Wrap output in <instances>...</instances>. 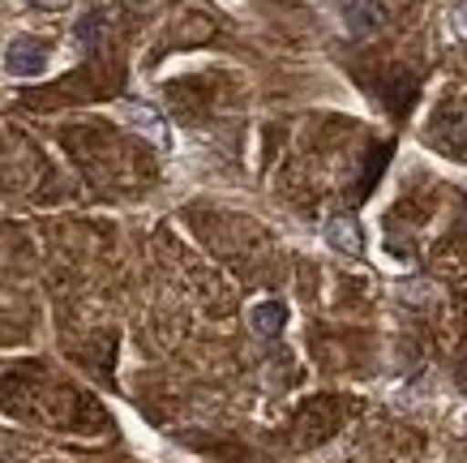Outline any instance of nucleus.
I'll return each mask as SVG.
<instances>
[{
	"instance_id": "obj_3",
	"label": "nucleus",
	"mask_w": 467,
	"mask_h": 463,
	"mask_svg": "<svg viewBox=\"0 0 467 463\" xmlns=\"http://www.w3.org/2000/svg\"><path fill=\"white\" fill-rule=\"evenodd\" d=\"M287 326V305L284 300H257L249 305V331L257 339H275Z\"/></svg>"
},
{
	"instance_id": "obj_6",
	"label": "nucleus",
	"mask_w": 467,
	"mask_h": 463,
	"mask_svg": "<svg viewBox=\"0 0 467 463\" xmlns=\"http://www.w3.org/2000/svg\"><path fill=\"white\" fill-rule=\"evenodd\" d=\"M451 30L467 39V0H459V5L451 9Z\"/></svg>"
},
{
	"instance_id": "obj_4",
	"label": "nucleus",
	"mask_w": 467,
	"mask_h": 463,
	"mask_svg": "<svg viewBox=\"0 0 467 463\" xmlns=\"http://www.w3.org/2000/svg\"><path fill=\"white\" fill-rule=\"evenodd\" d=\"M120 116H125L129 125L138 129V133H146L150 142H159V146H168V121L155 112V108H146V103H120Z\"/></svg>"
},
{
	"instance_id": "obj_5",
	"label": "nucleus",
	"mask_w": 467,
	"mask_h": 463,
	"mask_svg": "<svg viewBox=\"0 0 467 463\" xmlns=\"http://www.w3.org/2000/svg\"><path fill=\"white\" fill-rule=\"evenodd\" d=\"M343 17H348V30H352V35H373V30L382 26V9H378L373 0H352V5L343 9Z\"/></svg>"
},
{
	"instance_id": "obj_7",
	"label": "nucleus",
	"mask_w": 467,
	"mask_h": 463,
	"mask_svg": "<svg viewBox=\"0 0 467 463\" xmlns=\"http://www.w3.org/2000/svg\"><path fill=\"white\" fill-rule=\"evenodd\" d=\"M30 5H39V9H65L69 0H30Z\"/></svg>"
},
{
	"instance_id": "obj_2",
	"label": "nucleus",
	"mask_w": 467,
	"mask_h": 463,
	"mask_svg": "<svg viewBox=\"0 0 467 463\" xmlns=\"http://www.w3.org/2000/svg\"><path fill=\"white\" fill-rule=\"evenodd\" d=\"M5 69L14 73V78H39L47 69V47L35 39H17L9 43V52H5Z\"/></svg>"
},
{
	"instance_id": "obj_1",
	"label": "nucleus",
	"mask_w": 467,
	"mask_h": 463,
	"mask_svg": "<svg viewBox=\"0 0 467 463\" xmlns=\"http://www.w3.org/2000/svg\"><path fill=\"white\" fill-rule=\"evenodd\" d=\"M322 237H326V245H330L335 253H343V258H360V253H365V232H360V224H356L352 215L326 219Z\"/></svg>"
}]
</instances>
